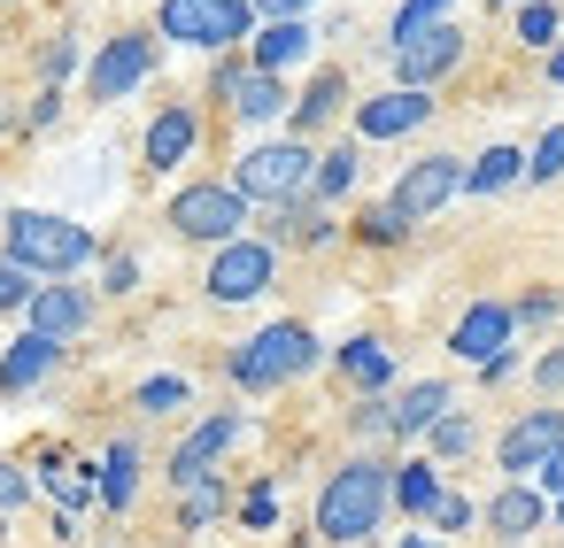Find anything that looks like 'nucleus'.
I'll return each instance as SVG.
<instances>
[{
    "label": "nucleus",
    "instance_id": "1",
    "mask_svg": "<svg viewBox=\"0 0 564 548\" xmlns=\"http://www.w3.org/2000/svg\"><path fill=\"white\" fill-rule=\"evenodd\" d=\"M394 463L387 456H348L325 486H317V540H333V548H364L379 525H387V509H394Z\"/></svg>",
    "mask_w": 564,
    "mask_h": 548
},
{
    "label": "nucleus",
    "instance_id": "2",
    "mask_svg": "<svg viewBox=\"0 0 564 548\" xmlns=\"http://www.w3.org/2000/svg\"><path fill=\"white\" fill-rule=\"evenodd\" d=\"M0 255H17L32 278H70V271H86L101 248H94L86 224H70V217H55V209H9V224H0Z\"/></svg>",
    "mask_w": 564,
    "mask_h": 548
},
{
    "label": "nucleus",
    "instance_id": "3",
    "mask_svg": "<svg viewBox=\"0 0 564 548\" xmlns=\"http://www.w3.org/2000/svg\"><path fill=\"white\" fill-rule=\"evenodd\" d=\"M317 355H325V348H317V332H310V325H294V317H279V325H263L256 340H240L225 371H232V386H240V394H279V386H294L302 371H317Z\"/></svg>",
    "mask_w": 564,
    "mask_h": 548
},
{
    "label": "nucleus",
    "instance_id": "4",
    "mask_svg": "<svg viewBox=\"0 0 564 548\" xmlns=\"http://www.w3.org/2000/svg\"><path fill=\"white\" fill-rule=\"evenodd\" d=\"M310 171H317V147L286 132V140H256L232 163V186H240V201L279 209V201H310Z\"/></svg>",
    "mask_w": 564,
    "mask_h": 548
},
{
    "label": "nucleus",
    "instance_id": "5",
    "mask_svg": "<svg viewBox=\"0 0 564 548\" xmlns=\"http://www.w3.org/2000/svg\"><path fill=\"white\" fill-rule=\"evenodd\" d=\"M248 32H256L248 0H163L155 9V40H171V47L232 55V47H248Z\"/></svg>",
    "mask_w": 564,
    "mask_h": 548
},
{
    "label": "nucleus",
    "instance_id": "6",
    "mask_svg": "<svg viewBox=\"0 0 564 548\" xmlns=\"http://www.w3.org/2000/svg\"><path fill=\"white\" fill-rule=\"evenodd\" d=\"M271 278H279V248L271 240H225V248H209V271H202V294L209 302H225V309H240V302H263L271 294Z\"/></svg>",
    "mask_w": 564,
    "mask_h": 548
},
{
    "label": "nucleus",
    "instance_id": "7",
    "mask_svg": "<svg viewBox=\"0 0 564 548\" xmlns=\"http://www.w3.org/2000/svg\"><path fill=\"white\" fill-rule=\"evenodd\" d=\"M171 232L178 240H202V248H225V240H240L248 232V201H240V186L225 178H209V186H186V194H171Z\"/></svg>",
    "mask_w": 564,
    "mask_h": 548
},
{
    "label": "nucleus",
    "instance_id": "8",
    "mask_svg": "<svg viewBox=\"0 0 564 548\" xmlns=\"http://www.w3.org/2000/svg\"><path fill=\"white\" fill-rule=\"evenodd\" d=\"M387 55H394V86H441L448 70H464L471 32H464L456 17H441V24H417L410 40H394Z\"/></svg>",
    "mask_w": 564,
    "mask_h": 548
},
{
    "label": "nucleus",
    "instance_id": "9",
    "mask_svg": "<svg viewBox=\"0 0 564 548\" xmlns=\"http://www.w3.org/2000/svg\"><path fill=\"white\" fill-rule=\"evenodd\" d=\"M155 55H163L155 32H117V40H101V55L86 63V94H94V101H124V94H140V86L155 78Z\"/></svg>",
    "mask_w": 564,
    "mask_h": 548
},
{
    "label": "nucleus",
    "instance_id": "10",
    "mask_svg": "<svg viewBox=\"0 0 564 548\" xmlns=\"http://www.w3.org/2000/svg\"><path fill=\"white\" fill-rule=\"evenodd\" d=\"M456 194H464V163H456V155H417V163L394 178V194H387V201H394V217H402V224H425V217H441Z\"/></svg>",
    "mask_w": 564,
    "mask_h": 548
},
{
    "label": "nucleus",
    "instance_id": "11",
    "mask_svg": "<svg viewBox=\"0 0 564 548\" xmlns=\"http://www.w3.org/2000/svg\"><path fill=\"white\" fill-rule=\"evenodd\" d=\"M425 124H433V86H387L356 101V140H410Z\"/></svg>",
    "mask_w": 564,
    "mask_h": 548
},
{
    "label": "nucleus",
    "instance_id": "12",
    "mask_svg": "<svg viewBox=\"0 0 564 548\" xmlns=\"http://www.w3.org/2000/svg\"><path fill=\"white\" fill-rule=\"evenodd\" d=\"M194 147H202V109H194V101L155 109V124H148V140H140L148 171H155V178H171V171H186V163H194Z\"/></svg>",
    "mask_w": 564,
    "mask_h": 548
},
{
    "label": "nucleus",
    "instance_id": "13",
    "mask_svg": "<svg viewBox=\"0 0 564 548\" xmlns=\"http://www.w3.org/2000/svg\"><path fill=\"white\" fill-rule=\"evenodd\" d=\"M240 432H248V417H240V409H217V417H202V425H194V432L171 448V471H163V479H171V486H194L202 471H217V456H225Z\"/></svg>",
    "mask_w": 564,
    "mask_h": 548
},
{
    "label": "nucleus",
    "instance_id": "14",
    "mask_svg": "<svg viewBox=\"0 0 564 548\" xmlns=\"http://www.w3.org/2000/svg\"><path fill=\"white\" fill-rule=\"evenodd\" d=\"M510 332H518L510 302H471V309L448 325V355H456V363H487L495 348H510Z\"/></svg>",
    "mask_w": 564,
    "mask_h": 548
},
{
    "label": "nucleus",
    "instance_id": "15",
    "mask_svg": "<svg viewBox=\"0 0 564 548\" xmlns=\"http://www.w3.org/2000/svg\"><path fill=\"white\" fill-rule=\"evenodd\" d=\"M556 440H564V409H525V417L495 440V463H502L510 479H533V463H541Z\"/></svg>",
    "mask_w": 564,
    "mask_h": 548
},
{
    "label": "nucleus",
    "instance_id": "16",
    "mask_svg": "<svg viewBox=\"0 0 564 548\" xmlns=\"http://www.w3.org/2000/svg\"><path fill=\"white\" fill-rule=\"evenodd\" d=\"M310 55H317V32H310L302 17H263V24L248 32V63H256V70H279V78H286V70L310 63Z\"/></svg>",
    "mask_w": 564,
    "mask_h": 548
},
{
    "label": "nucleus",
    "instance_id": "17",
    "mask_svg": "<svg viewBox=\"0 0 564 548\" xmlns=\"http://www.w3.org/2000/svg\"><path fill=\"white\" fill-rule=\"evenodd\" d=\"M24 317H32V332H47V340L70 348V340L94 325V294H86V286H32Z\"/></svg>",
    "mask_w": 564,
    "mask_h": 548
},
{
    "label": "nucleus",
    "instance_id": "18",
    "mask_svg": "<svg viewBox=\"0 0 564 548\" xmlns=\"http://www.w3.org/2000/svg\"><path fill=\"white\" fill-rule=\"evenodd\" d=\"M479 517H487V533H495L502 548H525V533H541V525H549V494H541V486H525V479H510Z\"/></svg>",
    "mask_w": 564,
    "mask_h": 548
},
{
    "label": "nucleus",
    "instance_id": "19",
    "mask_svg": "<svg viewBox=\"0 0 564 548\" xmlns=\"http://www.w3.org/2000/svg\"><path fill=\"white\" fill-rule=\"evenodd\" d=\"M340 109H348V70H317V78L286 101V132H294V140H317Z\"/></svg>",
    "mask_w": 564,
    "mask_h": 548
},
{
    "label": "nucleus",
    "instance_id": "20",
    "mask_svg": "<svg viewBox=\"0 0 564 548\" xmlns=\"http://www.w3.org/2000/svg\"><path fill=\"white\" fill-rule=\"evenodd\" d=\"M225 101H232V117H240V124H256V132H263V124H279V117H286V101H294V94H286V78H279V70H256V63H248V70L225 86Z\"/></svg>",
    "mask_w": 564,
    "mask_h": 548
},
{
    "label": "nucleus",
    "instance_id": "21",
    "mask_svg": "<svg viewBox=\"0 0 564 548\" xmlns=\"http://www.w3.org/2000/svg\"><path fill=\"white\" fill-rule=\"evenodd\" d=\"M55 363H63V340H47V332L24 325V340L0 355V394H32L40 379H55Z\"/></svg>",
    "mask_w": 564,
    "mask_h": 548
},
{
    "label": "nucleus",
    "instance_id": "22",
    "mask_svg": "<svg viewBox=\"0 0 564 548\" xmlns=\"http://www.w3.org/2000/svg\"><path fill=\"white\" fill-rule=\"evenodd\" d=\"M333 363H340V379H348L356 394H387V386H394V348H387V340H371V332L340 340V348H333Z\"/></svg>",
    "mask_w": 564,
    "mask_h": 548
},
{
    "label": "nucleus",
    "instance_id": "23",
    "mask_svg": "<svg viewBox=\"0 0 564 548\" xmlns=\"http://www.w3.org/2000/svg\"><path fill=\"white\" fill-rule=\"evenodd\" d=\"M456 394L441 386V379H417V386H402V402H387V440H417L441 409H448Z\"/></svg>",
    "mask_w": 564,
    "mask_h": 548
},
{
    "label": "nucleus",
    "instance_id": "24",
    "mask_svg": "<svg viewBox=\"0 0 564 548\" xmlns=\"http://www.w3.org/2000/svg\"><path fill=\"white\" fill-rule=\"evenodd\" d=\"M140 471H148V463H140V448H132V440H117V448L101 456V471H94L101 509H117V517H124V509L140 502Z\"/></svg>",
    "mask_w": 564,
    "mask_h": 548
},
{
    "label": "nucleus",
    "instance_id": "25",
    "mask_svg": "<svg viewBox=\"0 0 564 548\" xmlns=\"http://www.w3.org/2000/svg\"><path fill=\"white\" fill-rule=\"evenodd\" d=\"M441 486H448L441 463H433V456H410V463H394V486H387V494H394L402 517H425V509L441 502Z\"/></svg>",
    "mask_w": 564,
    "mask_h": 548
},
{
    "label": "nucleus",
    "instance_id": "26",
    "mask_svg": "<svg viewBox=\"0 0 564 548\" xmlns=\"http://www.w3.org/2000/svg\"><path fill=\"white\" fill-rule=\"evenodd\" d=\"M356 171H364L356 140L325 147V155H317V171H310V201H340V194H356Z\"/></svg>",
    "mask_w": 564,
    "mask_h": 548
},
{
    "label": "nucleus",
    "instance_id": "27",
    "mask_svg": "<svg viewBox=\"0 0 564 548\" xmlns=\"http://www.w3.org/2000/svg\"><path fill=\"white\" fill-rule=\"evenodd\" d=\"M525 178V147H487L479 163H464V194H502V186H518Z\"/></svg>",
    "mask_w": 564,
    "mask_h": 548
},
{
    "label": "nucleus",
    "instance_id": "28",
    "mask_svg": "<svg viewBox=\"0 0 564 548\" xmlns=\"http://www.w3.org/2000/svg\"><path fill=\"white\" fill-rule=\"evenodd\" d=\"M40 486L63 502V517H78L86 502H101V494H94V471H78V463H63V456H40Z\"/></svg>",
    "mask_w": 564,
    "mask_h": 548
},
{
    "label": "nucleus",
    "instance_id": "29",
    "mask_svg": "<svg viewBox=\"0 0 564 548\" xmlns=\"http://www.w3.org/2000/svg\"><path fill=\"white\" fill-rule=\"evenodd\" d=\"M417 440H433V463H456V456H471V440H479V425H471V417H464V409L448 402V409H441V417H433V425H425Z\"/></svg>",
    "mask_w": 564,
    "mask_h": 548
},
{
    "label": "nucleus",
    "instance_id": "30",
    "mask_svg": "<svg viewBox=\"0 0 564 548\" xmlns=\"http://www.w3.org/2000/svg\"><path fill=\"white\" fill-rule=\"evenodd\" d=\"M225 517V479L217 471H202L194 486H178V525L186 533H202V525H217Z\"/></svg>",
    "mask_w": 564,
    "mask_h": 548
},
{
    "label": "nucleus",
    "instance_id": "31",
    "mask_svg": "<svg viewBox=\"0 0 564 548\" xmlns=\"http://www.w3.org/2000/svg\"><path fill=\"white\" fill-rule=\"evenodd\" d=\"M510 17H518V47H541V55H549V47H556V32H564L556 0H518Z\"/></svg>",
    "mask_w": 564,
    "mask_h": 548
},
{
    "label": "nucleus",
    "instance_id": "32",
    "mask_svg": "<svg viewBox=\"0 0 564 548\" xmlns=\"http://www.w3.org/2000/svg\"><path fill=\"white\" fill-rule=\"evenodd\" d=\"M556 178H564V124H549L541 147L525 155V186H556Z\"/></svg>",
    "mask_w": 564,
    "mask_h": 548
},
{
    "label": "nucleus",
    "instance_id": "33",
    "mask_svg": "<svg viewBox=\"0 0 564 548\" xmlns=\"http://www.w3.org/2000/svg\"><path fill=\"white\" fill-rule=\"evenodd\" d=\"M186 402H194L186 379H148V386L132 394V409H148V417H171V409H186Z\"/></svg>",
    "mask_w": 564,
    "mask_h": 548
},
{
    "label": "nucleus",
    "instance_id": "34",
    "mask_svg": "<svg viewBox=\"0 0 564 548\" xmlns=\"http://www.w3.org/2000/svg\"><path fill=\"white\" fill-rule=\"evenodd\" d=\"M356 232H364L371 248H394V240H410V224L394 217V201H371V209L356 217Z\"/></svg>",
    "mask_w": 564,
    "mask_h": 548
},
{
    "label": "nucleus",
    "instance_id": "35",
    "mask_svg": "<svg viewBox=\"0 0 564 548\" xmlns=\"http://www.w3.org/2000/svg\"><path fill=\"white\" fill-rule=\"evenodd\" d=\"M32 286H40V278H32L17 255H0V317H9V309H24V302H32Z\"/></svg>",
    "mask_w": 564,
    "mask_h": 548
},
{
    "label": "nucleus",
    "instance_id": "36",
    "mask_svg": "<svg viewBox=\"0 0 564 548\" xmlns=\"http://www.w3.org/2000/svg\"><path fill=\"white\" fill-rule=\"evenodd\" d=\"M78 63H86V55H78V32H55V40H47V55H40V70H47V86H63V78H70Z\"/></svg>",
    "mask_w": 564,
    "mask_h": 548
},
{
    "label": "nucleus",
    "instance_id": "37",
    "mask_svg": "<svg viewBox=\"0 0 564 548\" xmlns=\"http://www.w3.org/2000/svg\"><path fill=\"white\" fill-rule=\"evenodd\" d=\"M240 525H248V533L279 525V486H271V479H263V486H248V502H240Z\"/></svg>",
    "mask_w": 564,
    "mask_h": 548
},
{
    "label": "nucleus",
    "instance_id": "38",
    "mask_svg": "<svg viewBox=\"0 0 564 548\" xmlns=\"http://www.w3.org/2000/svg\"><path fill=\"white\" fill-rule=\"evenodd\" d=\"M471 517H479V509H471V502H464V494H448V486H441V502H433V509H425V525H433V533H464V525H471Z\"/></svg>",
    "mask_w": 564,
    "mask_h": 548
},
{
    "label": "nucleus",
    "instance_id": "39",
    "mask_svg": "<svg viewBox=\"0 0 564 548\" xmlns=\"http://www.w3.org/2000/svg\"><path fill=\"white\" fill-rule=\"evenodd\" d=\"M101 294H140V255H109L101 263Z\"/></svg>",
    "mask_w": 564,
    "mask_h": 548
},
{
    "label": "nucleus",
    "instance_id": "40",
    "mask_svg": "<svg viewBox=\"0 0 564 548\" xmlns=\"http://www.w3.org/2000/svg\"><path fill=\"white\" fill-rule=\"evenodd\" d=\"M24 502H32V479H24L17 463H0V517H17Z\"/></svg>",
    "mask_w": 564,
    "mask_h": 548
},
{
    "label": "nucleus",
    "instance_id": "41",
    "mask_svg": "<svg viewBox=\"0 0 564 548\" xmlns=\"http://www.w3.org/2000/svg\"><path fill=\"white\" fill-rule=\"evenodd\" d=\"M533 486H541V494H564V440H556V448L533 463Z\"/></svg>",
    "mask_w": 564,
    "mask_h": 548
},
{
    "label": "nucleus",
    "instance_id": "42",
    "mask_svg": "<svg viewBox=\"0 0 564 548\" xmlns=\"http://www.w3.org/2000/svg\"><path fill=\"white\" fill-rule=\"evenodd\" d=\"M510 317H518V325H549V317H556V294H525Z\"/></svg>",
    "mask_w": 564,
    "mask_h": 548
},
{
    "label": "nucleus",
    "instance_id": "43",
    "mask_svg": "<svg viewBox=\"0 0 564 548\" xmlns=\"http://www.w3.org/2000/svg\"><path fill=\"white\" fill-rule=\"evenodd\" d=\"M248 9H256V24H263V17H310L317 0H248Z\"/></svg>",
    "mask_w": 564,
    "mask_h": 548
},
{
    "label": "nucleus",
    "instance_id": "44",
    "mask_svg": "<svg viewBox=\"0 0 564 548\" xmlns=\"http://www.w3.org/2000/svg\"><path fill=\"white\" fill-rule=\"evenodd\" d=\"M55 117H63V86H47V94H40V101H32V132H47V124H55Z\"/></svg>",
    "mask_w": 564,
    "mask_h": 548
},
{
    "label": "nucleus",
    "instance_id": "45",
    "mask_svg": "<svg viewBox=\"0 0 564 548\" xmlns=\"http://www.w3.org/2000/svg\"><path fill=\"white\" fill-rule=\"evenodd\" d=\"M356 432H379V440H387V402H379V394L356 409Z\"/></svg>",
    "mask_w": 564,
    "mask_h": 548
},
{
    "label": "nucleus",
    "instance_id": "46",
    "mask_svg": "<svg viewBox=\"0 0 564 548\" xmlns=\"http://www.w3.org/2000/svg\"><path fill=\"white\" fill-rule=\"evenodd\" d=\"M533 379H541V386H549V394H556V386H564V348H549V355H541V363H533Z\"/></svg>",
    "mask_w": 564,
    "mask_h": 548
},
{
    "label": "nucleus",
    "instance_id": "47",
    "mask_svg": "<svg viewBox=\"0 0 564 548\" xmlns=\"http://www.w3.org/2000/svg\"><path fill=\"white\" fill-rule=\"evenodd\" d=\"M541 70H549V86H564V32H556V47L541 55Z\"/></svg>",
    "mask_w": 564,
    "mask_h": 548
},
{
    "label": "nucleus",
    "instance_id": "48",
    "mask_svg": "<svg viewBox=\"0 0 564 548\" xmlns=\"http://www.w3.org/2000/svg\"><path fill=\"white\" fill-rule=\"evenodd\" d=\"M394 548H441V540H433V533H402Z\"/></svg>",
    "mask_w": 564,
    "mask_h": 548
},
{
    "label": "nucleus",
    "instance_id": "49",
    "mask_svg": "<svg viewBox=\"0 0 564 548\" xmlns=\"http://www.w3.org/2000/svg\"><path fill=\"white\" fill-rule=\"evenodd\" d=\"M549 517H556V525H564V494H549Z\"/></svg>",
    "mask_w": 564,
    "mask_h": 548
},
{
    "label": "nucleus",
    "instance_id": "50",
    "mask_svg": "<svg viewBox=\"0 0 564 548\" xmlns=\"http://www.w3.org/2000/svg\"><path fill=\"white\" fill-rule=\"evenodd\" d=\"M495 9H518V0H495Z\"/></svg>",
    "mask_w": 564,
    "mask_h": 548
}]
</instances>
